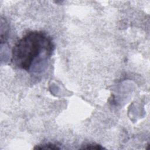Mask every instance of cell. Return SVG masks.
<instances>
[{
	"mask_svg": "<svg viewBox=\"0 0 150 150\" xmlns=\"http://www.w3.org/2000/svg\"><path fill=\"white\" fill-rule=\"evenodd\" d=\"M52 38L41 30L26 33L14 44L12 49L13 64L26 71H37L38 65L44 63L54 50Z\"/></svg>",
	"mask_w": 150,
	"mask_h": 150,
	"instance_id": "6da1fadb",
	"label": "cell"
},
{
	"mask_svg": "<svg viewBox=\"0 0 150 150\" xmlns=\"http://www.w3.org/2000/svg\"><path fill=\"white\" fill-rule=\"evenodd\" d=\"M35 149H59L60 147L58 146L57 144L53 143H46L39 145H36Z\"/></svg>",
	"mask_w": 150,
	"mask_h": 150,
	"instance_id": "7a4b0ae2",
	"label": "cell"
},
{
	"mask_svg": "<svg viewBox=\"0 0 150 150\" xmlns=\"http://www.w3.org/2000/svg\"><path fill=\"white\" fill-rule=\"evenodd\" d=\"M81 149H104L101 145L96 144H89L85 145L84 147L81 148Z\"/></svg>",
	"mask_w": 150,
	"mask_h": 150,
	"instance_id": "3957f363",
	"label": "cell"
}]
</instances>
